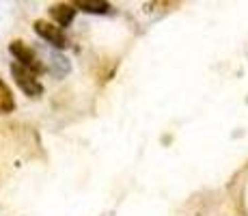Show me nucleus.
I'll use <instances>...</instances> for the list:
<instances>
[{"label":"nucleus","mask_w":248,"mask_h":216,"mask_svg":"<svg viewBox=\"0 0 248 216\" xmlns=\"http://www.w3.org/2000/svg\"><path fill=\"white\" fill-rule=\"evenodd\" d=\"M9 52H11L13 59L17 61V65L26 67V69L32 71V74H44V71H46V67L39 61L37 52L32 50L28 43H24L22 39H13L11 43H9Z\"/></svg>","instance_id":"1"},{"label":"nucleus","mask_w":248,"mask_h":216,"mask_svg":"<svg viewBox=\"0 0 248 216\" xmlns=\"http://www.w3.org/2000/svg\"><path fill=\"white\" fill-rule=\"evenodd\" d=\"M11 76H13V80H16V84L20 86L28 98H39V95L44 93V86H41V83L37 80V74L28 71L26 67L13 63L11 65Z\"/></svg>","instance_id":"2"},{"label":"nucleus","mask_w":248,"mask_h":216,"mask_svg":"<svg viewBox=\"0 0 248 216\" xmlns=\"http://www.w3.org/2000/svg\"><path fill=\"white\" fill-rule=\"evenodd\" d=\"M13 108H16V98H13L11 89L2 83V78H0V115L13 113Z\"/></svg>","instance_id":"5"},{"label":"nucleus","mask_w":248,"mask_h":216,"mask_svg":"<svg viewBox=\"0 0 248 216\" xmlns=\"http://www.w3.org/2000/svg\"><path fill=\"white\" fill-rule=\"evenodd\" d=\"M76 9H82L87 13H108L110 11V4L108 2H89V0H80V2H74Z\"/></svg>","instance_id":"6"},{"label":"nucleus","mask_w":248,"mask_h":216,"mask_svg":"<svg viewBox=\"0 0 248 216\" xmlns=\"http://www.w3.org/2000/svg\"><path fill=\"white\" fill-rule=\"evenodd\" d=\"M32 28H35L37 35H39L44 41L50 43V46L61 48V50H65V48L69 46V39H67V35H65V31L63 28H59L56 24L46 22V20H35Z\"/></svg>","instance_id":"3"},{"label":"nucleus","mask_w":248,"mask_h":216,"mask_svg":"<svg viewBox=\"0 0 248 216\" xmlns=\"http://www.w3.org/2000/svg\"><path fill=\"white\" fill-rule=\"evenodd\" d=\"M76 11H78V9H76V4H71V2H56L50 7V16L59 28L69 26L76 17Z\"/></svg>","instance_id":"4"}]
</instances>
